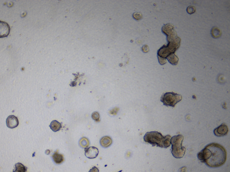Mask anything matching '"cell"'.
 Segmentation results:
<instances>
[{
	"label": "cell",
	"mask_w": 230,
	"mask_h": 172,
	"mask_svg": "<svg viewBox=\"0 0 230 172\" xmlns=\"http://www.w3.org/2000/svg\"><path fill=\"white\" fill-rule=\"evenodd\" d=\"M197 157L209 167L217 168L222 166L226 162L227 152L222 145L211 143L198 153Z\"/></svg>",
	"instance_id": "1"
},
{
	"label": "cell",
	"mask_w": 230,
	"mask_h": 172,
	"mask_svg": "<svg viewBox=\"0 0 230 172\" xmlns=\"http://www.w3.org/2000/svg\"><path fill=\"white\" fill-rule=\"evenodd\" d=\"M171 138V137L170 135L164 136L157 132H148L146 133L143 137L144 141L151 144L153 147L157 146L163 148L170 147Z\"/></svg>",
	"instance_id": "2"
},
{
	"label": "cell",
	"mask_w": 230,
	"mask_h": 172,
	"mask_svg": "<svg viewBox=\"0 0 230 172\" xmlns=\"http://www.w3.org/2000/svg\"><path fill=\"white\" fill-rule=\"evenodd\" d=\"M183 139V136L181 135L174 136L171 138V153L173 156L176 158H181L184 156L186 153V148L182 146Z\"/></svg>",
	"instance_id": "3"
},
{
	"label": "cell",
	"mask_w": 230,
	"mask_h": 172,
	"mask_svg": "<svg viewBox=\"0 0 230 172\" xmlns=\"http://www.w3.org/2000/svg\"><path fill=\"white\" fill-rule=\"evenodd\" d=\"M182 99V96L180 94L173 93H166L161 96L160 101L166 106L174 107Z\"/></svg>",
	"instance_id": "4"
},
{
	"label": "cell",
	"mask_w": 230,
	"mask_h": 172,
	"mask_svg": "<svg viewBox=\"0 0 230 172\" xmlns=\"http://www.w3.org/2000/svg\"><path fill=\"white\" fill-rule=\"evenodd\" d=\"M228 132V128L226 124L223 123L214 130V133L217 136L221 137L226 135Z\"/></svg>",
	"instance_id": "5"
},
{
	"label": "cell",
	"mask_w": 230,
	"mask_h": 172,
	"mask_svg": "<svg viewBox=\"0 0 230 172\" xmlns=\"http://www.w3.org/2000/svg\"><path fill=\"white\" fill-rule=\"evenodd\" d=\"M10 30L8 23L0 21V38L7 37L9 35Z\"/></svg>",
	"instance_id": "6"
},
{
	"label": "cell",
	"mask_w": 230,
	"mask_h": 172,
	"mask_svg": "<svg viewBox=\"0 0 230 172\" xmlns=\"http://www.w3.org/2000/svg\"><path fill=\"white\" fill-rule=\"evenodd\" d=\"M99 151L97 148L95 147H90L85 149V156L89 159L95 158L98 156Z\"/></svg>",
	"instance_id": "7"
},
{
	"label": "cell",
	"mask_w": 230,
	"mask_h": 172,
	"mask_svg": "<svg viewBox=\"0 0 230 172\" xmlns=\"http://www.w3.org/2000/svg\"><path fill=\"white\" fill-rule=\"evenodd\" d=\"M6 125L10 129L16 128L19 125V120L14 115L9 116L6 119Z\"/></svg>",
	"instance_id": "8"
},
{
	"label": "cell",
	"mask_w": 230,
	"mask_h": 172,
	"mask_svg": "<svg viewBox=\"0 0 230 172\" xmlns=\"http://www.w3.org/2000/svg\"><path fill=\"white\" fill-rule=\"evenodd\" d=\"M113 143V140L110 137L104 136L100 140V143L102 147L104 148H107L111 146V144Z\"/></svg>",
	"instance_id": "9"
},
{
	"label": "cell",
	"mask_w": 230,
	"mask_h": 172,
	"mask_svg": "<svg viewBox=\"0 0 230 172\" xmlns=\"http://www.w3.org/2000/svg\"><path fill=\"white\" fill-rule=\"evenodd\" d=\"M52 159L56 164H61L64 161V157L63 155L57 152L54 153L52 155Z\"/></svg>",
	"instance_id": "10"
},
{
	"label": "cell",
	"mask_w": 230,
	"mask_h": 172,
	"mask_svg": "<svg viewBox=\"0 0 230 172\" xmlns=\"http://www.w3.org/2000/svg\"><path fill=\"white\" fill-rule=\"evenodd\" d=\"M49 126L51 130L55 132L59 131L62 128L61 124L56 120H54L51 121Z\"/></svg>",
	"instance_id": "11"
},
{
	"label": "cell",
	"mask_w": 230,
	"mask_h": 172,
	"mask_svg": "<svg viewBox=\"0 0 230 172\" xmlns=\"http://www.w3.org/2000/svg\"><path fill=\"white\" fill-rule=\"evenodd\" d=\"M27 167L20 163H16L15 164V169L13 172H27Z\"/></svg>",
	"instance_id": "12"
},
{
	"label": "cell",
	"mask_w": 230,
	"mask_h": 172,
	"mask_svg": "<svg viewBox=\"0 0 230 172\" xmlns=\"http://www.w3.org/2000/svg\"><path fill=\"white\" fill-rule=\"evenodd\" d=\"M79 143L81 147L83 149H86L88 148L89 145V140L86 138H82L80 140Z\"/></svg>",
	"instance_id": "13"
},
{
	"label": "cell",
	"mask_w": 230,
	"mask_h": 172,
	"mask_svg": "<svg viewBox=\"0 0 230 172\" xmlns=\"http://www.w3.org/2000/svg\"><path fill=\"white\" fill-rule=\"evenodd\" d=\"M167 59L172 64L175 65L177 64L178 61V58L174 54H172L169 55L167 58Z\"/></svg>",
	"instance_id": "14"
},
{
	"label": "cell",
	"mask_w": 230,
	"mask_h": 172,
	"mask_svg": "<svg viewBox=\"0 0 230 172\" xmlns=\"http://www.w3.org/2000/svg\"><path fill=\"white\" fill-rule=\"evenodd\" d=\"M212 36L215 38L219 37L221 35V32L217 27H214L211 31Z\"/></svg>",
	"instance_id": "15"
},
{
	"label": "cell",
	"mask_w": 230,
	"mask_h": 172,
	"mask_svg": "<svg viewBox=\"0 0 230 172\" xmlns=\"http://www.w3.org/2000/svg\"><path fill=\"white\" fill-rule=\"evenodd\" d=\"M91 117L92 119L96 122H99L100 121V115L98 112H95L92 114Z\"/></svg>",
	"instance_id": "16"
},
{
	"label": "cell",
	"mask_w": 230,
	"mask_h": 172,
	"mask_svg": "<svg viewBox=\"0 0 230 172\" xmlns=\"http://www.w3.org/2000/svg\"><path fill=\"white\" fill-rule=\"evenodd\" d=\"M133 17H134V19L138 20L141 19L142 18V15L141 13H138V12H135L133 14Z\"/></svg>",
	"instance_id": "17"
},
{
	"label": "cell",
	"mask_w": 230,
	"mask_h": 172,
	"mask_svg": "<svg viewBox=\"0 0 230 172\" xmlns=\"http://www.w3.org/2000/svg\"><path fill=\"white\" fill-rule=\"evenodd\" d=\"M196 11L195 7L192 6H190L187 9V12L189 14H193Z\"/></svg>",
	"instance_id": "18"
},
{
	"label": "cell",
	"mask_w": 230,
	"mask_h": 172,
	"mask_svg": "<svg viewBox=\"0 0 230 172\" xmlns=\"http://www.w3.org/2000/svg\"><path fill=\"white\" fill-rule=\"evenodd\" d=\"M118 109V108H115L114 109H113V110H111L110 112H109L110 113V114H111L113 115L117 114L118 111V110H117V109Z\"/></svg>",
	"instance_id": "19"
},
{
	"label": "cell",
	"mask_w": 230,
	"mask_h": 172,
	"mask_svg": "<svg viewBox=\"0 0 230 172\" xmlns=\"http://www.w3.org/2000/svg\"><path fill=\"white\" fill-rule=\"evenodd\" d=\"M89 172H99V170L96 167L94 166L90 170Z\"/></svg>",
	"instance_id": "20"
},
{
	"label": "cell",
	"mask_w": 230,
	"mask_h": 172,
	"mask_svg": "<svg viewBox=\"0 0 230 172\" xmlns=\"http://www.w3.org/2000/svg\"><path fill=\"white\" fill-rule=\"evenodd\" d=\"M142 50H143L144 52H147V51H148V46H147V45H144V46H143V47H142Z\"/></svg>",
	"instance_id": "21"
}]
</instances>
